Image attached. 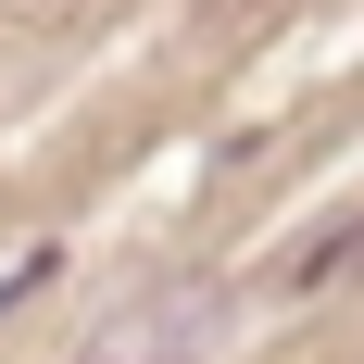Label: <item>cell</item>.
Wrapping results in <instances>:
<instances>
[{"instance_id":"1","label":"cell","mask_w":364,"mask_h":364,"mask_svg":"<svg viewBox=\"0 0 364 364\" xmlns=\"http://www.w3.org/2000/svg\"><path fill=\"white\" fill-rule=\"evenodd\" d=\"M339 264H364V214H339V226H314V239L289 252V277H277V289H289V301H314V289L339 277Z\"/></svg>"},{"instance_id":"2","label":"cell","mask_w":364,"mask_h":364,"mask_svg":"<svg viewBox=\"0 0 364 364\" xmlns=\"http://www.w3.org/2000/svg\"><path fill=\"white\" fill-rule=\"evenodd\" d=\"M151 364H188V352H151Z\"/></svg>"}]
</instances>
